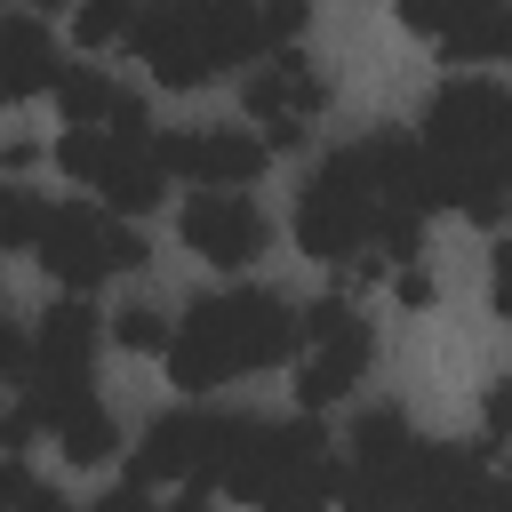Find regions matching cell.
Returning a JSON list of instances; mask_svg holds the SVG:
<instances>
[{
    "instance_id": "6da1fadb",
    "label": "cell",
    "mask_w": 512,
    "mask_h": 512,
    "mask_svg": "<svg viewBox=\"0 0 512 512\" xmlns=\"http://www.w3.org/2000/svg\"><path fill=\"white\" fill-rule=\"evenodd\" d=\"M416 144L432 168V208H456L488 232L512 216V96L496 80H448L424 104Z\"/></svg>"
},
{
    "instance_id": "7a4b0ae2",
    "label": "cell",
    "mask_w": 512,
    "mask_h": 512,
    "mask_svg": "<svg viewBox=\"0 0 512 512\" xmlns=\"http://www.w3.org/2000/svg\"><path fill=\"white\" fill-rule=\"evenodd\" d=\"M296 336H304V312L280 288H216V296H200L176 320V336H168L160 360H168V384H184L200 400V392H224L248 368L288 360Z\"/></svg>"
},
{
    "instance_id": "3957f363",
    "label": "cell",
    "mask_w": 512,
    "mask_h": 512,
    "mask_svg": "<svg viewBox=\"0 0 512 512\" xmlns=\"http://www.w3.org/2000/svg\"><path fill=\"white\" fill-rule=\"evenodd\" d=\"M240 432H248V416H224V408H200V400L152 416V424H144V448H136L128 480L104 496V512H128V504H144V496H176V504L224 496V464H232Z\"/></svg>"
},
{
    "instance_id": "277c9868",
    "label": "cell",
    "mask_w": 512,
    "mask_h": 512,
    "mask_svg": "<svg viewBox=\"0 0 512 512\" xmlns=\"http://www.w3.org/2000/svg\"><path fill=\"white\" fill-rule=\"evenodd\" d=\"M224 496L240 504H320V496H344V472L328 464V432L288 416V424H256L240 432L232 464H224Z\"/></svg>"
},
{
    "instance_id": "5b68a950",
    "label": "cell",
    "mask_w": 512,
    "mask_h": 512,
    "mask_svg": "<svg viewBox=\"0 0 512 512\" xmlns=\"http://www.w3.org/2000/svg\"><path fill=\"white\" fill-rule=\"evenodd\" d=\"M32 264L56 280V288H104V280H120V272H144L152 264V248L136 240V224L120 216V208H104V200H64V208H48V224H40V240H32Z\"/></svg>"
},
{
    "instance_id": "8992f818",
    "label": "cell",
    "mask_w": 512,
    "mask_h": 512,
    "mask_svg": "<svg viewBox=\"0 0 512 512\" xmlns=\"http://www.w3.org/2000/svg\"><path fill=\"white\" fill-rule=\"evenodd\" d=\"M56 168L72 184H88L104 208L120 216H152L160 192H168V160H160V136H120V128H64L56 136Z\"/></svg>"
},
{
    "instance_id": "52a82bcc",
    "label": "cell",
    "mask_w": 512,
    "mask_h": 512,
    "mask_svg": "<svg viewBox=\"0 0 512 512\" xmlns=\"http://www.w3.org/2000/svg\"><path fill=\"white\" fill-rule=\"evenodd\" d=\"M376 360V328L360 320L352 296H320L304 312V336H296V400L304 408H336L352 400V384L368 376Z\"/></svg>"
},
{
    "instance_id": "ba28073f",
    "label": "cell",
    "mask_w": 512,
    "mask_h": 512,
    "mask_svg": "<svg viewBox=\"0 0 512 512\" xmlns=\"http://www.w3.org/2000/svg\"><path fill=\"white\" fill-rule=\"evenodd\" d=\"M240 104H248V120H256V136H264L272 152H304L312 128H320V112L336 104V88H328V72H320L312 56L272 48V56H256Z\"/></svg>"
},
{
    "instance_id": "9c48e42d",
    "label": "cell",
    "mask_w": 512,
    "mask_h": 512,
    "mask_svg": "<svg viewBox=\"0 0 512 512\" xmlns=\"http://www.w3.org/2000/svg\"><path fill=\"white\" fill-rule=\"evenodd\" d=\"M176 232H184V248H192L200 264H216V272H248V264L264 256V240H272V216H264L248 192H216V184H200L192 208L176 216Z\"/></svg>"
},
{
    "instance_id": "30bf717a",
    "label": "cell",
    "mask_w": 512,
    "mask_h": 512,
    "mask_svg": "<svg viewBox=\"0 0 512 512\" xmlns=\"http://www.w3.org/2000/svg\"><path fill=\"white\" fill-rule=\"evenodd\" d=\"M160 160H168V176H192V192H200V184L248 192V184L264 176L272 144H264L256 128H176V136H160Z\"/></svg>"
},
{
    "instance_id": "8fae6325",
    "label": "cell",
    "mask_w": 512,
    "mask_h": 512,
    "mask_svg": "<svg viewBox=\"0 0 512 512\" xmlns=\"http://www.w3.org/2000/svg\"><path fill=\"white\" fill-rule=\"evenodd\" d=\"M416 456V424L384 400V408H360L352 416V440H344V496H400V472Z\"/></svg>"
},
{
    "instance_id": "7c38bea8",
    "label": "cell",
    "mask_w": 512,
    "mask_h": 512,
    "mask_svg": "<svg viewBox=\"0 0 512 512\" xmlns=\"http://www.w3.org/2000/svg\"><path fill=\"white\" fill-rule=\"evenodd\" d=\"M104 336H112V328H104V312H88V304H80V288H64V296L40 312V328H32L24 376H88Z\"/></svg>"
},
{
    "instance_id": "4fadbf2b",
    "label": "cell",
    "mask_w": 512,
    "mask_h": 512,
    "mask_svg": "<svg viewBox=\"0 0 512 512\" xmlns=\"http://www.w3.org/2000/svg\"><path fill=\"white\" fill-rule=\"evenodd\" d=\"M48 96H56L64 128H120V136H144V128H152V120H144V96H136L128 80L96 72V64H64Z\"/></svg>"
},
{
    "instance_id": "5bb4252c",
    "label": "cell",
    "mask_w": 512,
    "mask_h": 512,
    "mask_svg": "<svg viewBox=\"0 0 512 512\" xmlns=\"http://www.w3.org/2000/svg\"><path fill=\"white\" fill-rule=\"evenodd\" d=\"M56 72H64V56H56V40H48V24L24 8V16H8L0 8V112L8 104H24V96H48L56 88Z\"/></svg>"
},
{
    "instance_id": "9a60e30c",
    "label": "cell",
    "mask_w": 512,
    "mask_h": 512,
    "mask_svg": "<svg viewBox=\"0 0 512 512\" xmlns=\"http://www.w3.org/2000/svg\"><path fill=\"white\" fill-rule=\"evenodd\" d=\"M144 0H72V40L80 48H128Z\"/></svg>"
},
{
    "instance_id": "2e32d148",
    "label": "cell",
    "mask_w": 512,
    "mask_h": 512,
    "mask_svg": "<svg viewBox=\"0 0 512 512\" xmlns=\"http://www.w3.org/2000/svg\"><path fill=\"white\" fill-rule=\"evenodd\" d=\"M392 8H400V24H408V32H424V40H448L456 24L488 16V8H512V0H392Z\"/></svg>"
},
{
    "instance_id": "e0dca14e",
    "label": "cell",
    "mask_w": 512,
    "mask_h": 512,
    "mask_svg": "<svg viewBox=\"0 0 512 512\" xmlns=\"http://www.w3.org/2000/svg\"><path fill=\"white\" fill-rule=\"evenodd\" d=\"M40 224H48V200L24 192V184H0V248H8V256H32Z\"/></svg>"
},
{
    "instance_id": "ac0fdd59",
    "label": "cell",
    "mask_w": 512,
    "mask_h": 512,
    "mask_svg": "<svg viewBox=\"0 0 512 512\" xmlns=\"http://www.w3.org/2000/svg\"><path fill=\"white\" fill-rule=\"evenodd\" d=\"M104 328H112L120 352H168V336H176V320H168L160 304H120Z\"/></svg>"
},
{
    "instance_id": "d6986e66",
    "label": "cell",
    "mask_w": 512,
    "mask_h": 512,
    "mask_svg": "<svg viewBox=\"0 0 512 512\" xmlns=\"http://www.w3.org/2000/svg\"><path fill=\"white\" fill-rule=\"evenodd\" d=\"M0 504H32V512H48V504H56V488H48V480H32L16 456H0Z\"/></svg>"
},
{
    "instance_id": "ffe728a7",
    "label": "cell",
    "mask_w": 512,
    "mask_h": 512,
    "mask_svg": "<svg viewBox=\"0 0 512 512\" xmlns=\"http://www.w3.org/2000/svg\"><path fill=\"white\" fill-rule=\"evenodd\" d=\"M480 440H488V448H504V440H512V376H496V384H488V400H480Z\"/></svg>"
},
{
    "instance_id": "44dd1931",
    "label": "cell",
    "mask_w": 512,
    "mask_h": 512,
    "mask_svg": "<svg viewBox=\"0 0 512 512\" xmlns=\"http://www.w3.org/2000/svg\"><path fill=\"white\" fill-rule=\"evenodd\" d=\"M40 440V416H32V400H8L0 408V456H24Z\"/></svg>"
},
{
    "instance_id": "7402d4cb",
    "label": "cell",
    "mask_w": 512,
    "mask_h": 512,
    "mask_svg": "<svg viewBox=\"0 0 512 512\" xmlns=\"http://www.w3.org/2000/svg\"><path fill=\"white\" fill-rule=\"evenodd\" d=\"M392 296H400L408 312H424V304H432V272H424L416 256H408V264H392Z\"/></svg>"
},
{
    "instance_id": "603a6c76",
    "label": "cell",
    "mask_w": 512,
    "mask_h": 512,
    "mask_svg": "<svg viewBox=\"0 0 512 512\" xmlns=\"http://www.w3.org/2000/svg\"><path fill=\"white\" fill-rule=\"evenodd\" d=\"M488 304L512 320V232L496 240V256H488Z\"/></svg>"
},
{
    "instance_id": "cb8c5ba5",
    "label": "cell",
    "mask_w": 512,
    "mask_h": 512,
    "mask_svg": "<svg viewBox=\"0 0 512 512\" xmlns=\"http://www.w3.org/2000/svg\"><path fill=\"white\" fill-rule=\"evenodd\" d=\"M24 352H32V336H24V328L0 312V376H16V368H24Z\"/></svg>"
},
{
    "instance_id": "d4e9b609",
    "label": "cell",
    "mask_w": 512,
    "mask_h": 512,
    "mask_svg": "<svg viewBox=\"0 0 512 512\" xmlns=\"http://www.w3.org/2000/svg\"><path fill=\"white\" fill-rule=\"evenodd\" d=\"M32 16H72V0H24Z\"/></svg>"
}]
</instances>
